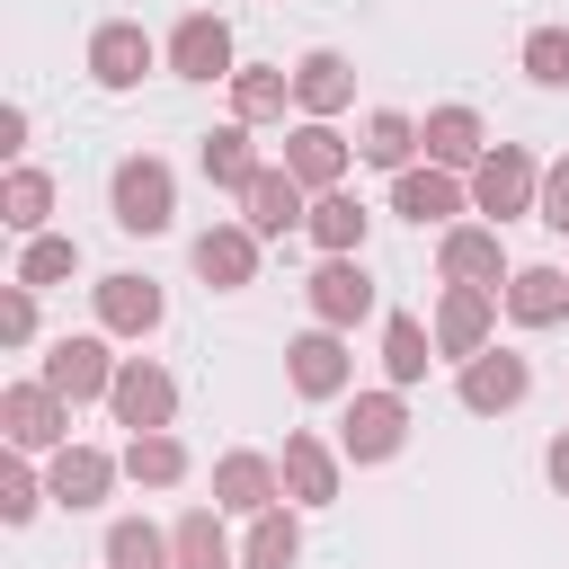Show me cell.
I'll list each match as a JSON object with an SVG mask.
<instances>
[{"instance_id": "8fae6325", "label": "cell", "mask_w": 569, "mask_h": 569, "mask_svg": "<svg viewBox=\"0 0 569 569\" xmlns=\"http://www.w3.org/2000/svg\"><path fill=\"white\" fill-rule=\"evenodd\" d=\"M196 276H204L213 293L258 284V231H249V222H213V231H196Z\"/></svg>"}, {"instance_id": "52a82bcc", "label": "cell", "mask_w": 569, "mask_h": 569, "mask_svg": "<svg viewBox=\"0 0 569 569\" xmlns=\"http://www.w3.org/2000/svg\"><path fill=\"white\" fill-rule=\"evenodd\" d=\"M116 365H124V356H107V338H53V356H44L36 382H53V391L80 409V400H107V391H116Z\"/></svg>"}, {"instance_id": "5bb4252c", "label": "cell", "mask_w": 569, "mask_h": 569, "mask_svg": "<svg viewBox=\"0 0 569 569\" xmlns=\"http://www.w3.org/2000/svg\"><path fill=\"white\" fill-rule=\"evenodd\" d=\"M116 471H124L116 453H98V445H62V453L44 462V489H53V507L80 516V507H98V498L116 489Z\"/></svg>"}, {"instance_id": "44dd1931", "label": "cell", "mask_w": 569, "mask_h": 569, "mask_svg": "<svg viewBox=\"0 0 569 569\" xmlns=\"http://www.w3.org/2000/svg\"><path fill=\"white\" fill-rule=\"evenodd\" d=\"M284 169L302 178V196H338V178H347V142H338L329 124L302 116V124L284 133Z\"/></svg>"}, {"instance_id": "8d00e7d4", "label": "cell", "mask_w": 569, "mask_h": 569, "mask_svg": "<svg viewBox=\"0 0 569 569\" xmlns=\"http://www.w3.org/2000/svg\"><path fill=\"white\" fill-rule=\"evenodd\" d=\"M525 71H533L542 89H569V27H533V36H525Z\"/></svg>"}, {"instance_id": "ab89813d", "label": "cell", "mask_w": 569, "mask_h": 569, "mask_svg": "<svg viewBox=\"0 0 569 569\" xmlns=\"http://www.w3.org/2000/svg\"><path fill=\"white\" fill-rule=\"evenodd\" d=\"M0 151H27V107H0Z\"/></svg>"}, {"instance_id": "6da1fadb", "label": "cell", "mask_w": 569, "mask_h": 569, "mask_svg": "<svg viewBox=\"0 0 569 569\" xmlns=\"http://www.w3.org/2000/svg\"><path fill=\"white\" fill-rule=\"evenodd\" d=\"M107 204H116V231H133V240L169 231V222H178V178H169V160H151V151L116 160V187H107Z\"/></svg>"}, {"instance_id": "7a4b0ae2", "label": "cell", "mask_w": 569, "mask_h": 569, "mask_svg": "<svg viewBox=\"0 0 569 569\" xmlns=\"http://www.w3.org/2000/svg\"><path fill=\"white\" fill-rule=\"evenodd\" d=\"M0 427H9V453H62L71 400H62L53 382H9V391H0Z\"/></svg>"}, {"instance_id": "2e32d148", "label": "cell", "mask_w": 569, "mask_h": 569, "mask_svg": "<svg viewBox=\"0 0 569 569\" xmlns=\"http://www.w3.org/2000/svg\"><path fill=\"white\" fill-rule=\"evenodd\" d=\"M436 267H445V284H489V293H498V276H516L489 222H453L445 249H436Z\"/></svg>"}, {"instance_id": "4316f807", "label": "cell", "mask_w": 569, "mask_h": 569, "mask_svg": "<svg viewBox=\"0 0 569 569\" xmlns=\"http://www.w3.org/2000/svg\"><path fill=\"white\" fill-rule=\"evenodd\" d=\"M427 347H436V329H427V320H409V311H391V320H382V373H391V391L427 382V365H436Z\"/></svg>"}, {"instance_id": "1f68e13d", "label": "cell", "mask_w": 569, "mask_h": 569, "mask_svg": "<svg viewBox=\"0 0 569 569\" xmlns=\"http://www.w3.org/2000/svg\"><path fill=\"white\" fill-rule=\"evenodd\" d=\"M169 542H178V569H231V542H222V507H187V516L169 525Z\"/></svg>"}, {"instance_id": "d6986e66", "label": "cell", "mask_w": 569, "mask_h": 569, "mask_svg": "<svg viewBox=\"0 0 569 569\" xmlns=\"http://www.w3.org/2000/svg\"><path fill=\"white\" fill-rule=\"evenodd\" d=\"M347 98H356V62H347V53H329V44H320V53H302V62H293V107H302L311 124H329Z\"/></svg>"}, {"instance_id": "ba28073f", "label": "cell", "mask_w": 569, "mask_h": 569, "mask_svg": "<svg viewBox=\"0 0 569 569\" xmlns=\"http://www.w3.org/2000/svg\"><path fill=\"white\" fill-rule=\"evenodd\" d=\"M169 71L178 80H231L240 62H231V27L213 18V9H187L178 27H169Z\"/></svg>"}, {"instance_id": "30bf717a", "label": "cell", "mask_w": 569, "mask_h": 569, "mask_svg": "<svg viewBox=\"0 0 569 569\" xmlns=\"http://www.w3.org/2000/svg\"><path fill=\"white\" fill-rule=\"evenodd\" d=\"M302 293H311V320H320V329H356V320L373 311V276H365V258H320V276H311Z\"/></svg>"}, {"instance_id": "cb8c5ba5", "label": "cell", "mask_w": 569, "mask_h": 569, "mask_svg": "<svg viewBox=\"0 0 569 569\" xmlns=\"http://www.w3.org/2000/svg\"><path fill=\"white\" fill-rule=\"evenodd\" d=\"M471 204V187L453 178V169H400V187H391V213H409V222H445V213H462Z\"/></svg>"}, {"instance_id": "4fadbf2b", "label": "cell", "mask_w": 569, "mask_h": 569, "mask_svg": "<svg viewBox=\"0 0 569 569\" xmlns=\"http://www.w3.org/2000/svg\"><path fill=\"white\" fill-rule=\"evenodd\" d=\"M525 391H533V365L507 356V347H489V356L462 365V409H471V418H498V409H516Z\"/></svg>"}, {"instance_id": "3957f363", "label": "cell", "mask_w": 569, "mask_h": 569, "mask_svg": "<svg viewBox=\"0 0 569 569\" xmlns=\"http://www.w3.org/2000/svg\"><path fill=\"white\" fill-rule=\"evenodd\" d=\"M409 445V400L400 391H356L347 418H338V453L347 462H391Z\"/></svg>"}, {"instance_id": "d4e9b609", "label": "cell", "mask_w": 569, "mask_h": 569, "mask_svg": "<svg viewBox=\"0 0 569 569\" xmlns=\"http://www.w3.org/2000/svg\"><path fill=\"white\" fill-rule=\"evenodd\" d=\"M293 98V71L284 62H240L231 71V124H276Z\"/></svg>"}, {"instance_id": "9a60e30c", "label": "cell", "mask_w": 569, "mask_h": 569, "mask_svg": "<svg viewBox=\"0 0 569 569\" xmlns=\"http://www.w3.org/2000/svg\"><path fill=\"white\" fill-rule=\"evenodd\" d=\"M276 498H284V471L267 453H222L213 462V507L222 516H267Z\"/></svg>"}, {"instance_id": "d6a6232c", "label": "cell", "mask_w": 569, "mask_h": 569, "mask_svg": "<svg viewBox=\"0 0 569 569\" xmlns=\"http://www.w3.org/2000/svg\"><path fill=\"white\" fill-rule=\"evenodd\" d=\"M409 151H418V124H409L400 107H373V116H365L356 160H373V169H391V178H400V169H409Z\"/></svg>"}, {"instance_id": "484cf974", "label": "cell", "mask_w": 569, "mask_h": 569, "mask_svg": "<svg viewBox=\"0 0 569 569\" xmlns=\"http://www.w3.org/2000/svg\"><path fill=\"white\" fill-rule=\"evenodd\" d=\"M258 169H267V160H258V142H249V124H213V133H204V178H213V187L249 196Z\"/></svg>"}, {"instance_id": "83f0119b", "label": "cell", "mask_w": 569, "mask_h": 569, "mask_svg": "<svg viewBox=\"0 0 569 569\" xmlns=\"http://www.w3.org/2000/svg\"><path fill=\"white\" fill-rule=\"evenodd\" d=\"M44 213H53V178H44V169H9V178H0V222H9L18 240H44Z\"/></svg>"}, {"instance_id": "f1b7e54d", "label": "cell", "mask_w": 569, "mask_h": 569, "mask_svg": "<svg viewBox=\"0 0 569 569\" xmlns=\"http://www.w3.org/2000/svg\"><path fill=\"white\" fill-rule=\"evenodd\" d=\"M365 222H373V213L338 187V196H311V222H302V231H311L329 258H356V249H365Z\"/></svg>"}, {"instance_id": "277c9868", "label": "cell", "mask_w": 569, "mask_h": 569, "mask_svg": "<svg viewBox=\"0 0 569 569\" xmlns=\"http://www.w3.org/2000/svg\"><path fill=\"white\" fill-rule=\"evenodd\" d=\"M471 204L498 213V222H507V213H533V204H542V169H533V151H525V142H489V160L471 169Z\"/></svg>"}, {"instance_id": "7c38bea8", "label": "cell", "mask_w": 569, "mask_h": 569, "mask_svg": "<svg viewBox=\"0 0 569 569\" xmlns=\"http://www.w3.org/2000/svg\"><path fill=\"white\" fill-rule=\"evenodd\" d=\"M284 373H293V391H302V400H338V391H347V338L311 320V329L284 347Z\"/></svg>"}, {"instance_id": "74e56055", "label": "cell", "mask_w": 569, "mask_h": 569, "mask_svg": "<svg viewBox=\"0 0 569 569\" xmlns=\"http://www.w3.org/2000/svg\"><path fill=\"white\" fill-rule=\"evenodd\" d=\"M0 338H9V347H27V338H36V293H27L18 276H9V293H0Z\"/></svg>"}, {"instance_id": "e0dca14e", "label": "cell", "mask_w": 569, "mask_h": 569, "mask_svg": "<svg viewBox=\"0 0 569 569\" xmlns=\"http://www.w3.org/2000/svg\"><path fill=\"white\" fill-rule=\"evenodd\" d=\"M160 311H169V302H160L151 276H98V329H107V338H151Z\"/></svg>"}, {"instance_id": "7402d4cb", "label": "cell", "mask_w": 569, "mask_h": 569, "mask_svg": "<svg viewBox=\"0 0 569 569\" xmlns=\"http://www.w3.org/2000/svg\"><path fill=\"white\" fill-rule=\"evenodd\" d=\"M240 222H249L258 240H284L293 222H311V204H302V178H293V169H258V187L240 196Z\"/></svg>"}, {"instance_id": "4dcf8cb0", "label": "cell", "mask_w": 569, "mask_h": 569, "mask_svg": "<svg viewBox=\"0 0 569 569\" xmlns=\"http://www.w3.org/2000/svg\"><path fill=\"white\" fill-rule=\"evenodd\" d=\"M116 462H124V480H142V489H178V480H187V445H178L169 427H160V436H133Z\"/></svg>"}, {"instance_id": "603a6c76", "label": "cell", "mask_w": 569, "mask_h": 569, "mask_svg": "<svg viewBox=\"0 0 569 569\" xmlns=\"http://www.w3.org/2000/svg\"><path fill=\"white\" fill-rule=\"evenodd\" d=\"M498 302H507V320L551 329V320L569 311V267H516V276L498 284Z\"/></svg>"}, {"instance_id": "8992f818", "label": "cell", "mask_w": 569, "mask_h": 569, "mask_svg": "<svg viewBox=\"0 0 569 569\" xmlns=\"http://www.w3.org/2000/svg\"><path fill=\"white\" fill-rule=\"evenodd\" d=\"M489 329H498V293L489 284H445V302H436V356L471 365V356H489Z\"/></svg>"}, {"instance_id": "f35d334b", "label": "cell", "mask_w": 569, "mask_h": 569, "mask_svg": "<svg viewBox=\"0 0 569 569\" xmlns=\"http://www.w3.org/2000/svg\"><path fill=\"white\" fill-rule=\"evenodd\" d=\"M533 213L569 240V160H551V169H542V204H533Z\"/></svg>"}, {"instance_id": "60d3db41", "label": "cell", "mask_w": 569, "mask_h": 569, "mask_svg": "<svg viewBox=\"0 0 569 569\" xmlns=\"http://www.w3.org/2000/svg\"><path fill=\"white\" fill-rule=\"evenodd\" d=\"M542 471H551V489L569 498V436H551V453H542Z\"/></svg>"}, {"instance_id": "e575fe53", "label": "cell", "mask_w": 569, "mask_h": 569, "mask_svg": "<svg viewBox=\"0 0 569 569\" xmlns=\"http://www.w3.org/2000/svg\"><path fill=\"white\" fill-rule=\"evenodd\" d=\"M71 267H80V240H62V231H44V240H27V249H18V284H27V293L62 284Z\"/></svg>"}, {"instance_id": "ac0fdd59", "label": "cell", "mask_w": 569, "mask_h": 569, "mask_svg": "<svg viewBox=\"0 0 569 569\" xmlns=\"http://www.w3.org/2000/svg\"><path fill=\"white\" fill-rule=\"evenodd\" d=\"M276 471H284V498H293V507H329V498H338V445H320L311 427L284 436V462H276Z\"/></svg>"}, {"instance_id": "836d02e7", "label": "cell", "mask_w": 569, "mask_h": 569, "mask_svg": "<svg viewBox=\"0 0 569 569\" xmlns=\"http://www.w3.org/2000/svg\"><path fill=\"white\" fill-rule=\"evenodd\" d=\"M293 560H302V525H293L284 507L249 516V551H240V569H293Z\"/></svg>"}, {"instance_id": "9c48e42d", "label": "cell", "mask_w": 569, "mask_h": 569, "mask_svg": "<svg viewBox=\"0 0 569 569\" xmlns=\"http://www.w3.org/2000/svg\"><path fill=\"white\" fill-rule=\"evenodd\" d=\"M151 62H160V44H151L133 18H107V27L89 36V80H98V89H142Z\"/></svg>"}, {"instance_id": "f546056e", "label": "cell", "mask_w": 569, "mask_h": 569, "mask_svg": "<svg viewBox=\"0 0 569 569\" xmlns=\"http://www.w3.org/2000/svg\"><path fill=\"white\" fill-rule=\"evenodd\" d=\"M107 569H178V542L142 516H116L107 525Z\"/></svg>"}, {"instance_id": "d590c367", "label": "cell", "mask_w": 569, "mask_h": 569, "mask_svg": "<svg viewBox=\"0 0 569 569\" xmlns=\"http://www.w3.org/2000/svg\"><path fill=\"white\" fill-rule=\"evenodd\" d=\"M44 498H53V489H44L36 471H27V453H9V462H0V516H9V525H27V516H36Z\"/></svg>"}, {"instance_id": "5b68a950", "label": "cell", "mask_w": 569, "mask_h": 569, "mask_svg": "<svg viewBox=\"0 0 569 569\" xmlns=\"http://www.w3.org/2000/svg\"><path fill=\"white\" fill-rule=\"evenodd\" d=\"M107 409H116V427H133V436H160V427L178 418V382H169L151 356H124V365H116V391H107Z\"/></svg>"}, {"instance_id": "ffe728a7", "label": "cell", "mask_w": 569, "mask_h": 569, "mask_svg": "<svg viewBox=\"0 0 569 569\" xmlns=\"http://www.w3.org/2000/svg\"><path fill=\"white\" fill-rule=\"evenodd\" d=\"M418 142H427V160H436V169H453V178L489 160V124H480L471 107H436V116L418 124Z\"/></svg>"}]
</instances>
